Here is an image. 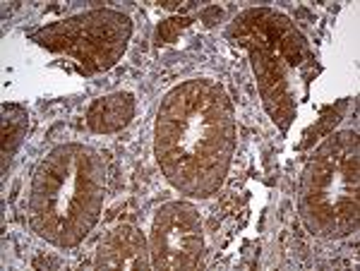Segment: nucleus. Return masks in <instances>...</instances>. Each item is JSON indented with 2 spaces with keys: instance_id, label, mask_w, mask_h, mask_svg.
Wrapping results in <instances>:
<instances>
[{
  "instance_id": "nucleus-5",
  "label": "nucleus",
  "mask_w": 360,
  "mask_h": 271,
  "mask_svg": "<svg viewBox=\"0 0 360 271\" xmlns=\"http://www.w3.org/2000/svg\"><path fill=\"white\" fill-rule=\"evenodd\" d=\"M202 223L195 206L171 201L161 206L152 226V267L164 271L193 269L202 255Z\"/></svg>"
},
{
  "instance_id": "nucleus-11",
  "label": "nucleus",
  "mask_w": 360,
  "mask_h": 271,
  "mask_svg": "<svg viewBox=\"0 0 360 271\" xmlns=\"http://www.w3.org/2000/svg\"><path fill=\"white\" fill-rule=\"evenodd\" d=\"M344 108H346V101H341L339 106H336V111H334V108H329V111L322 115V123H319L317 128L312 130V132H315V137H319V135H329L334 125L341 120V113H344Z\"/></svg>"
},
{
  "instance_id": "nucleus-12",
  "label": "nucleus",
  "mask_w": 360,
  "mask_h": 271,
  "mask_svg": "<svg viewBox=\"0 0 360 271\" xmlns=\"http://www.w3.org/2000/svg\"><path fill=\"white\" fill-rule=\"evenodd\" d=\"M214 17H221V10H219V8H212V10H207V13L202 15V20H205L207 25H214V22H212Z\"/></svg>"
},
{
  "instance_id": "nucleus-3",
  "label": "nucleus",
  "mask_w": 360,
  "mask_h": 271,
  "mask_svg": "<svg viewBox=\"0 0 360 271\" xmlns=\"http://www.w3.org/2000/svg\"><path fill=\"white\" fill-rule=\"evenodd\" d=\"M305 226L322 238H341L358 226V137L341 132L307 164L300 185Z\"/></svg>"
},
{
  "instance_id": "nucleus-9",
  "label": "nucleus",
  "mask_w": 360,
  "mask_h": 271,
  "mask_svg": "<svg viewBox=\"0 0 360 271\" xmlns=\"http://www.w3.org/2000/svg\"><path fill=\"white\" fill-rule=\"evenodd\" d=\"M25 125H27V120L22 113L5 118V125H3V157H5V161L10 159V154H13V149L17 147V142H20L22 135H25Z\"/></svg>"
},
{
  "instance_id": "nucleus-8",
  "label": "nucleus",
  "mask_w": 360,
  "mask_h": 271,
  "mask_svg": "<svg viewBox=\"0 0 360 271\" xmlns=\"http://www.w3.org/2000/svg\"><path fill=\"white\" fill-rule=\"evenodd\" d=\"M135 115V99L127 91L103 96L91 103L89 113H86V123L98 135H111V132L123 130Z\"/></svg>"
},
{
  "instance_id": "nucleus-6",
  "label": "nucleus",
  "mask_w": 360,
  "mask_h": 271,
  "mask_svg": "<svg viewBox=\"0 0 360 271\" xmlns=\"http://www.w3.org/2000/svg\"><path fill=\"white\" fill-rule=\"evenodd\" d=\"M250 58H252V70L257 74L264 108L281 125V130H286L295 115V89L291 84L293 67L286 65V60L278 53L264 48H250Z\"/></svg>"
},
{
  "instance_id": "nucleus-4",
  "label": "nucleus",
  "mask_w": 360,
  "mask_h": 271,
  "mask_svg": "<svg viewBox=\"0 0 360 271\" xmlns=\"http://www.w3.org/2000/svg\"><path fill=\"white\" fill-rule=\"evenodd\" d=\"M130 34L132 22L127 15L115 10H91L39 29L32 39L49 51H63L77 58L89 72H98L118 62Z\"/></svg>"
},
{
  "instance_id": "nucleus-2",
  "label": "nucleus",
  "mask_w": 360,
  "mask_h": 271,
  "mask_svg": "<svg viewBox=\"0 0 360 271\" xmlns=\"http://www.w3.org/2000/svg\"><path fill=\"white\" fill-rule=\"evenodd\" d=\"M103 166L94 149L65 144L34 171L29 214L41 238L72 247L91 230L103 201Z\"/></svg>"
},
{
  "instance_id": "nucleus-7",
  "label": "nucleus",
  "mask_w": 360,
  "mask_h": 271,
  "mask_svg": "<svg viewBox=\"0 0 360 271\" xmlns=\"http://www.w3.org/2000/svg\"><path fill=\"white\" fill-rule=\"evenodd\" d=\"M152 255L144 235L135 226H118L106 235V240L98 247L96 269H149Z\"/></svg>"
},
{
  "instance_id": "nucleus-1",
  "label": "nucleus",
  "mask_w": 360,
  "mask_h": 271,
  "mask_svg": "<svg viewBox=\"0 0 360 271\" xmlns=\"http://www.w3.org/2000/svg\"><path fill=\"white\" fill-rule=\"evenodd\" d=\"M233 147V108L221 84L190 79L168 91L156 120V157L178 190L193 197L217 192Z\"/></svg>"
},
{
  "instance_id": "nucleus-10",
  "label": "nucleus",
  "mask_w": 360,
  "mask_h": 271,
  "mask_svg": "<svg viewBox=\"0 0 360 271\" xmlns=\"http://www.w3.org/2000/svg\"><path fill=\"white\" fill-rule=\"evenodd\" d=\"M190 17H171V20L161 22L159 29H156V39H159V44H171L178 39V34L183 32L185 27L190 25Z\"/></svg>"
}]
</instances>
